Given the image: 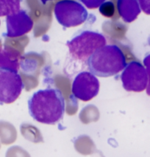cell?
Listing matches in <instances>:
<instances>
[{"label":"cell","mask_w":150,"mask_h":157,"mask_svg":"<svg viewBox=\"0 0 150 157\" xmlns=\"http://www.w3.org/2000/svg\"><path fill=\"white\" fill-rule=\"evenodd\" d=\"M65 99L58 89H46L35 92L28 100L30 116L38 123L54 125L63 117Z\"/></svg>","instance_id":"cell-1"},{"label":"cell","mask_w":150,"mask_h":157,"mask_svg":"<svg viewBox=\"0 0 150 157\" xmlns=\"http://www.w3.org/2000/svg\"><path fill=\"white\" fill-rule=\"evenodd\" d=\"M87 64L91 73L101 78L114 76L127 65L125 56L116 45H105L89 57Z\"/></svg>","instance_id":"cell-2"},{"label":"cell","mask_w":150,"mask_h":157,"mask_svg":"<svg viewBox=\"0 0 150 157\" xmlns=\"http://www.w3.org/2000/svg\"><path fill=\"white\" fill-rule=\"evenodd\" d=\"M106 38L99 33L84 30L74 36L66 45L74 59L85 62L98 49L106 45Z\"/></svg>","instance_id":"cell-3"},{"label":"cell","mask_w":150,"mask_h":157,"mask_svg":"<svg viewBox=\"0 0 150 157\" xmlns=\"http://www.w3.org/2000/svg\"><path fill=\"white\" fill-rule=\"evenodd\" d=\"M57 21L64 27L79 26L87 20V10L74 0H61L56 3L54 9Z\"/></svg>","instance_id":"cell-4"},{"label":"cell","mask_w":150,"mask_h":157,"mask_svg":"<svg viewBox=\"0 0 150 157\" xmlns=\"http://www.w3.org/2000/svg\"><path fill=\"white\" fill-rule=\"evenodd\" d=\"M24 83L17 70L0 68V103L15 102L22 92Z\"/></svg>","instance_id":"cell-5"},{"label":"cell","mask_w":150,"mask_h":157,"mask_svg":"<svg viewBox=\"0 0 150 157\" xmlns=\"http://www.w3.org/2000/svg\"><path fill=\"white\" fill-rule=\"evenodd\" d=\"M121 80L124 89L127 92H141L148 84L146 69L138 61H132L126 65L121 75Z\"/></svg>","instance_id":"cell-6"},{"label":"cell","mask_w":150,"mask_h":157,"mask_svg":"<svg viewBox=\"0 0 150 157\" xmlns=\"http://www.w3.org/2000/svg\"><path fill=\"white\" fill-rule=\"evenodd\" d=\"M99 86V81L93 73L83 72L74 78L71 91L75 98L86 102L97 95Z\"/></svg>","instance_id":"cell-7"},{"label":"cell","mask_w":150,"mask_h":157,"mask_svg":"<svg viewBox=\"0 0 150 157\" xmlns=\"http://www.w3.org/2000/svg\"><path fill=\"white\" fill-rule=\"evenodd\" d=\"M7 33L4 36L16 38L29 33L33 27V21L25 10L19 11L8 16L6 18Z\"/></svg>","instance_id":"cell-8"},{"label":"cell","mask_w":150,"mask_h":157,"mask_svg":"<svg viewBox=\"0 0 150 157\" xmlns=\"http://www.w3.org/2000/svg\"><path fill=\"white\" fill-rule=\"evenodd\" d=\"M117 9L122 19L126 23H131L141 12L138 0H118Z\"/></svg>","instance_id":"cell-9"},{"label":"cell","mask_w":150,"mask_h":157,"mask_svg":"<svg viewBox=\"0 0 150 157\" xmlns=\"http://www.w3.org/2000/svg\"><path fill=\"white\" fill-rule=\"evenodd\" d=\"M21 55L14 50L0 49V68L19 70Z\"/></svg>","instance_id":"cell-10"},{"label":"cell","mask_w":150,"mask_h":157,"mask_svg":"<svg viewBox=\"0 0 150 157\" xmlns=\"http://www.w3.org/2000/svg\"><path fill=\"white\" fill-rule=\"evenodd\" d=\"M21 0H0V16H8L18 12Z\"/></svg>","instance_id":"cell-11"},{"label":"cell","mask_w":150,"mask_h":157,"mask_svg":"<svg viewBox=\"0 0 150 157\" xmlns=\"http://www.w3.org/2000/svg\"><path fill=\"white\" fill-rule=\"evenodd\" d=\"M99 10L102 16L107 18L113 17L115 13V6L112 2H105L100 5Z\"/></svg>","instance_id":"cell-12"},{"label":"cell","mask_w":150,"mask_h":157,"mask_svg":"<svg viewBox=\"0 0 150 157\" xmlns=\"http://www.w3.org/2000/svg\"><path fill=\"white\" fill-rule=\"evenodd\" d=\"M79 1L88 9H96L99 8L100 5L105 2L106 0H79Z\"/></svg>","instance_id":"cell-13"},{"label":"cell","mask_w":150,"mask_h":157,"mask_svg":"<svg viewBox=\"0 0 150 157\" xmlns=\"http://www.w3.org/2000/svg\"><path fill=\"white\" fill-rule=\"evenodd\" d=\"M144 64L146 67V70L148 75V84L146 87V94L150 96V54L147 55L144 59Z\"/></svg>","instance_id":"cell-14"},{"label":"cell","mask_w":150,"mask_h":157,"mask_svg":"<svg viewBox=\"0 0 150 157\" xmlns=\"http://www.w3.org/2000/svg\"><path fill=\"white\" fill-rule=\"evenodd\" d=\"M142 11L146 15H150V0H138Z\"/></svg>","instance_id":"cell-15"},{"label":"cell","mask_w":150,"mask_h":157,"mask_svg":"<svg viewBox=\"0 0 150 157\" xmlns=\"http://www.w3.org/2000/svg\"><path fill=\"white\" fill-rule=\"evenodd\" d=\"M41 2L43 3V4H46V3H47V2L51 1V0H41Z\"/></svg>","instance_id":"cell-16"}]
</instances>
